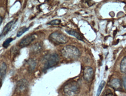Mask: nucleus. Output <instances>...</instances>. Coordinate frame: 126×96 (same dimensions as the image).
<instances>
[{"label":"nucleus","mask_w":126,"mask_h":96,"mask_svg":"<svg viewBox=\"0 0 126 96\" xmlns=\"http://www.w3.org/2000/svg\"><path fill=\"white\" fill-rule=\"evenodd\" d=\"M61 54L66 59L75 60L79 57L81 53L77 47L69 45L63 47L61 50Z\"/></svg>","instance_id":"1"},{"label":"nucleus","mask_w":126,"mask_h":96,"mask_svg":"<svg viewBox=\"0 0 126 96\" xmlns=\"http://www.w3.org/2000/svg\"><path fill=\"white\" fill-rule=\"evenodd\" d=\"M79 92V86L76 82L72 81L68 83L63 89L65 96H77Z\"/></svg>","instance_id":"2"},{"label":"nucleus","mask_w":126,"mask_h":96,"mask_svg":"<svg viewBox=\"0 0 126 96\" xmlns=\"http://www.w3.org/2000/svg\"><path fill=\"white\" fill-rule=\"evenodd\" d=\"M49 40L54 44L59 45L65 44L68 41L67 36L61 33L56 31L53 32L49 36Z\"/></svg>","instance_id":"3"},{"label":"nucleus","mask_w":126,"mask_h":96,"mask_svg":"<svg viewBox=\"0 0 126 96\" xmlns=\"http://www.w3.org/2000/svg\"><path fill=\"white\" fill-rule=\"evenodd\" d=\"M60 61V58L59 55L57 54H52L50 55L47 57L46 61V63L44 67V69L45 70H47V69L55 67L58 64V63Z\"/></svg>","instance_id":"4"},{"label":"nucleus","mask_w":126,"mask_h":96,"mask_svg":"<svg viewBox=\"0 0 126 96\" xmlns=\"http://www.w3.org/2000/svg\"><path fill=\"white\" fill-rule=\"evenodd\" d=\"M36 38V35L34 34H30V35L26 36L22 40H20L19 43V46L20 47H25L31 44Z\"/></svg>","instance_id":"5"},{"label":"nucleus","mask_w":126,"mask_h":96,"mask_svg":"<svg viewBox=\"0 0 126 96\" xmlns=\"http://www.w3.org/2000/svg\"><path fill=\"white\" fill-rule=\"evenodd\" d=\"M94 76V71L92 68L86 66L83 69V78L87 82H91Z\"/></svg>","instance_id":"6"},{"label":"nucleus","mask_w":126,"mask_h":96,"mask_svg":"<svg viewBox=\"0 0 126 96\" xmlns=\"http://www.w3.org/2000/svg\"><path fill=\"white\" fill-rule=\"evenodd\" d=\"M28 87V82L26 80L21 79L17 83L16 91L18 93H22L27 90Z\"/></svg>","instance_id":"7"},{"label":"nucleus","mask_w":126,"mask_h":96,"mask_svg":"<svg viewBox=\"0 0 126 96\" xmlns=\"http://www.w3.org/2000/svg\"><path fill=\"white\" fill-rule=\"evenodd\" d=\"M109 85L110 87L113 88L114 90H118L120 89L121 86H122V83L119 79H113L110 82Z\"/></svg>","instance_id":"8"},{"label":"nucleus","mask_w":126,"mask_h":96,"mask_svg":"<svg viewBox=\"0 0 126 96\" xmlns=\"http://www.w3.org/2000/svg\"><path fill=\"white\" fill-rule=\"evenodd\" d=\"M13 24H14V21L13 20H12V21L9 22V23H8L7 24L5 25V26L4 27V29H3L2 33H1V34H0V40H1L4 36L7 35L8 33L9 32V30H10L11 29Z\"/></svg>","instance_id":"9"},{"label":"nucleus","mask_w":126,"mask_h":96,"mask_svg":"<svg viewBox=\"0 0 126 96\" xmlns=\"http://www.w3.org/2000/svg\"><path fill=\"white\" fill-rule=\"evenodd\" d=\"M42 49V45L40 42H36L31 47V51L34 53H39V52L41 51Z\"/></svg>","instance_id":"10"},{"label":"nucleus","mask_w":126,"mask_h":96,"mask_svg":"<svg viewBox=\"0 0 126 96\" xmlns=\"http://www.w3.org/2000/svg\"><path fill=\"white\" fill-rule=\"evenodd\" d=\"M7 65L5 63H2L0 67V82H1L4 78L7 71Z\"/></svg>","instance_id":"11"},{"label":"nucleus","mask_w":126,"mask_h":96,"mask_svg":"<svg viewBox=\"0 0 126 96\" xmlns=\"http://www.w3.org/2000/svg\"><path fill=\"white\" fill-rule=\"evenodd\" d=\"M65 31L68 34H70V35L74 36L75 38L78 39V40H83V38L82 37V36L79 33H78L77 31L73 30H66Z\"/></svg>","instance_id":"12"},{"label":"nucleus","mask_w":126,"mask_h":96,"mask_svg":"<svg viewBox=\"0 0 126 96\" xmlns=\"http://www.w3.org/2000/svg\"><path fill=\"white\" fill-rule=\"evenodd\" d=\"M120 70L123 73L126 74V56H124L121 61Z\"/></svg>","instance_id":"13"},{"label":"nucleus","mask_w":126,"mask_h":96,"mask_svg":"<svg viewBox=\"0 0 126 96\" xmlns=\"http://www.w3.org/2000/svg\"><path fill=\"white\" fill-rule=\"evenodd\" d=\"M28 65H29V71L32 72L33 70H34L36 67V62L33 59H30L28 61Z\"/></svg>","instance_id":"14"},{"label":"nucleus","mask_w":126,"mask_h":96,"mask_svg":"<svg viewBox=\"0 0 126 96\" xmlns=\"http://www.w3.org/2000/svg\"><path fill=\"white\" fill-rule=\"evenodd\" d=\"M105 82L102 81L101 83H100V84H99L98 89H97L96 96H99V95H100V93H101L102 90H103V88L104 87V86H105Z\"/></svg>","instance_id":"15"},{"label":"nucleus","mask_w":126,"mask_h":96,"mask_svg":"<svg viewBox=\"0 0 126 96\" xmlns=\"http://www.w3.org/2000/svg\"><path fill=\"white\" fill-rule=\"evenodd\" d=\"M12 41H13V39L12 38H8L7 39V40H6L4 42V43H3L2 44V46L4 47V48H7L8 46L9 45V44Z\"/></svg>","instance_id":"16"},{"label":"nucleus","mask_w":126,"mask_h":96,"mask_svg":"<svg viewBox=\"0 0 126 96\" xmlns=\"http://www.w3.org/2000/svg\"><path fill=\"white\" fill-rule=\"evenodd\" d=\"M29 30V27H23L22 29H21L17 33V37H20V36H22V34L24 33L25 31H26L27 30Z\"/></svg>","instance_id":"17"},{"label":"nucleus","mask_w":126,"mask_h":96,"mask_svg":"<svg viewBox=\"0 0 126 96\" xmlns=\"http://www.w3.org/2000/svg\"><path fill=\"white\" fill-rule=\"evenodd\" d=\"M60 23H61V20H60L55 19V20H52V21H51V22H50L48 23V25H59Z\"/></svg>","instance_id":"18"},{"label":"nucleus","mask_w":126,"mask_h":96,"mask_svg":"<svg viewBox=\"0 0 126 96\" xmlns=\"http://www.w3.org/2000/svg\"><path fill=\"white\" fill-rule=\"evenodd\" d=\"M102 96H113V93L110 90H107L104 93Z\"/></svg>","instance_id":"19"},{"label":"nucleus","mask_w":126,"mask_h":96,"mask_svg":"<svg viewBox=\"0 0 126 96\" xmlns=\"http://www.w3.org/2000/svg\"><path fill=\"white\" fill-rule=\"evenodd\" d=\"M123 85L124 89L126 90V76L124 77L123 79Z\"/></svg>","instance_id":"20"},{"label":"nucleus","mask_w":126,"mask_h":96,"mask_svg":"<svg viewBox=\"0 0 126 96\" xmlns=\"http://www.w3.org/2000/svg\"><path fill=\"white\" fill-rule=\"evenodd\" d=\"M2 22V17L0 16V25L1 24Z\"/></svg>","instance_id":"21"}]
</instances>
